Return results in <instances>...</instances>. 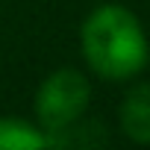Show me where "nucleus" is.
<instances>
[{"label": "nucleus", "instance_id": "nucleus-1", "mask_svg": "<svg viewBox=\"0 0 150 150\" xmlns=\"http://www.w3.org/2000/svg\"><path fill=\"white\" fill-rule=\"evenodd\" d=\"M80 47L91 74L109 83L138 77L150 56L141 21L121 3H100L86 15L80 27Z\"/></svg>", "mask_w": 150, "mask_h": 150}, {"label": "nucleus", "instance_id": "nucleus-2", "mask_svg": "<svg viewBox=\"0 0 150 150\" xmlns=\"http://www.w3.org/2000/svg\"><path fill=\"white\" fill-rule=\"evenodd\" d=\"M91 100V83L77 68H56L41 80L35 91V121L44 132H50L53 144L68 127L80 124Z\"/></svg>", "mask_w": 150, "mask_h": 150}, {"label": "nucleus", "instance_id": "nucleus-3", "mask_svg": "<svg viewBox=\"0 0 150 150\" xmlns=\"http://www.w3.org/2000/svg\"><path fill=\"white\" fill-rule=\"evenodd\" d=\"M121 132L135 144H150V83H135L118 106Z\"/></svg>", "mask_w": 150, "mask_h": 150}, {"label": "nucleus", "instance_id": "nucleus-4", "mask_svg": "<svg viewBox=\"0 0 150 150\" xmlns=\"http://www.w3.org/2000/svg\"><path fill=\"white\" fill-rule=\"evenodd\" d=\"M53 147L50 132L24 118H0V150H41Z\"/></svg>", "mask_w": 150, "mask_h": 150}, {"label": "nucleus", "instance_id": "nucleus-5", "mask_svg": "<svg viewBox=\"0 0 150 150\" xmlns=\"http://www.w3.org/2000/svg\"><path fill=\"white\" fill-rule=\"evenodd\" d=\"M147 68H150V56H147Z\"/></svg>", "mask_w": 150, "mask_h": 150}]
</instances>
